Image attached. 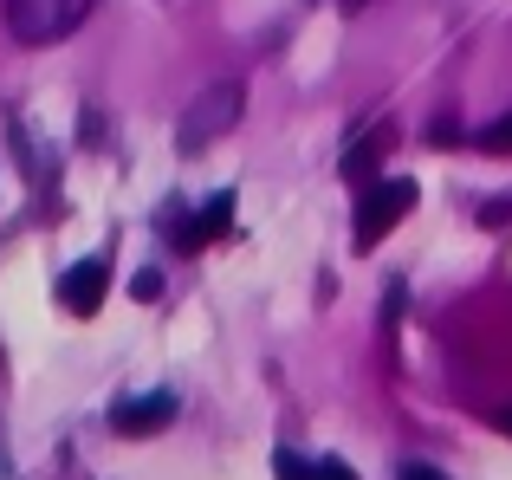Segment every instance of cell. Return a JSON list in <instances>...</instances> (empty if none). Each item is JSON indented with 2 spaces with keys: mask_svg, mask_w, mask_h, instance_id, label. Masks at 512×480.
I'll list each match as a JSON object with an SVG mask.
<instances>
[{
  "mask_svg": "<svg viewBox=\"0 0 512 480\" xmlns=\"http://www.w3.org/2000/svg\"><path fill=\"white\" fill-rule=\"evenodd\" d=\"M98 0H7V33L20 46H52V39L78 33Z\"/></svg>",
  "mask_w": 512,
  "mask_h": 480,
  "instance_id": "6da1fadb",
  "label": "cell"
},
{
  "mask_svg": "<svg viewBox=\"0 0 512 480\" xmlns=\"http://www.w3.org/2000/svg\"><path fill=\"white\" fill-rule=\"evenodd\" d=\"M240 104H247V91H240L234 78H221V85H208V91H201V98H195V104L182 111V137H175V143H182L188 156H201V150H208L214 137H227V130L240 124Z\"/></svg>",
  "mask_w": 512,
  "mask_h": 480,
  "instance_id": "7a4b0ae2",
  "label": "cell"
},
{
  "mask_svg": "<svg viewBox=\"0 0 512 480\" xmlns=\"http://www.w3.org/2000/svg\"><path fill=\"white\" fill-rule=\"evenodd\" d=\"M415 208V182L389 176V182H370V195L357 202V228H350V240H357V253H370L376 240L396 234V221Z\"/></svg>",
  "mask_w": 512,
  "mask_h": 480,
  "instance_id": "3957f363",
  "label": "cell"
},
{
  "mask_svg": "<svg viewBox=\"0 0 512 480\" xmlns=\"http://www.w3.org/2000/svg\"><path fill=\"white\" fill-rule=\"evenodd\" d=\"M104 292H111V266H104V260H72L59 273V305L72 318H91L104 305Z\"/></svg>",
  "mask_w": 512,
  "mask_h": 480,
  "instance_id": "277c9868",
  "label": "cell"
},
{
  "mask_svg": "<svg viewBox=\"0 0 512 480\" xmlns=\"http://www.w3.org/2000/svg\"><path fill=\"white\" fill-rule=\"evenodd\" d=\"M175 409H182V396H175V390L130 396V403L111 409V429H117V435H163L169 422H175Z\"/></svg>",
  "mask_w": 512,
  "mask_h": 480,
  "instance_id": "5b68a950",
  "label": "cell"
},
{
  "mask_svg": "<svg viewBox=\"0 0 512 480\" xmlns=\"http://www.w3.org/2000/svg\"><path fill=\"white\" fill-rule=\"evenodd\" d=\"M227 221H234V189H221V195H208V202L195 208V215L175 228V247L182 253H201L214 234H227Z\"/></svg>",
  "mask_w": 512,
  "mask_h": 480,
  "instance_id": "8992f818",
  "label": "cell"
},
{
  "mask_svg": "<svg viewBox=\"0 0 512 480\" xmlns=\"http://www.w3.org/2000/svg\"><path fill=\"white\" fill-rule=\"evenodd\" d=\"M273 474H279V480H357L344 461H331V455H325V461H299V455H286V448L273 455Z\"/></svg>",
  "mask_w": 512,
  "mask_h": 480,
  "instance_id": "52a82bcc",
  "label": "cell"
},
{
  "mask_svg": "<svg viewBox=\"0 0 512 480\" xmlns=\"http://www.w3.org/2000/svg\"><path fill=\"white\" fill-rule=\"evenodd\" d=\"M389 143H396V130H376V137H363V143H350V156H344V176L350 182H363V176H376V163L389 156Z\"/></svg>",
  "mask_w": 512,
  "mask_h": 480,
  "instance_id": "ba28073f",
  "label": "cell"
},
{
  "mask_svg": "<svg viewBox=\"0 0 512 480\" xmlns=\"http://www.w3.org/2000/svg\"><path fill=\"white\" fill-rule=\"evenodd\" d=\"M474 143H480V150H493V156H512V111H506V117H493V124L480 130Z\"/></svg>",
  "mask_w": 512,
  "mask_h": 480,
  "instance_id": "9c48e42d",
  "label": "cell"
},
{
  "mask_svg": "<svg viewBox=\"0 0 512 480\" xmlns=\"http://www.w3.org/2000/svg\"><path fill=\"white\" fill-rule=\"evenodd\" d=\"M480 221H487V228H506V221H512V202H487V208H480Z\"/></svg>",
  "mask_w": 512,
  "mask_h": 480,
  "instance_id": "30bf717a",
  "label": "cell"
},
{
  "mask_svg": "<svg viewBox=\"0 0 512 480\" xmlns=\"http://www.w3.org/2000/svg\"><path fill=\"white\" fill-rule=\"evenodd\" d=\"M130 292H137V299H156V292H163V273H137V286H130Z\"/></svg>",
  "mask_w": 512,
  "mask_h": 480,
  "instance_id": "8fae6325",
  "label": "cell"
},
{
  "mask_svg": "<svg viewBox=\"0 0 512 480\" xmlns=\"http://www.w3.org/2000/svg\"><path fill=\"white\" fill-rule=\"evenodd\" d=\"M396 480H448V474H441V468H422V461H409V468H402Z\"/></svg>",
  "mask_w": 512,
  "mask_h": 480,
  "instance_id": "7c38bea8",
  "label": "cell"
},
{
  "mask_svg": "<svg viewBox=\"0 0 512 480\" xmlns=\"http://www.w3.org/2000/svg\"><path fill=\"white\" fill-rule=\"evenodd\" d=\"M338 7H344V13H357V7H370V0H338Z\"/></svg>",
  "mask_w": 512,
  "mask_h": 480,
  "instance_id": "4fadbf2b",
  "label": "cell"
},
{
  "mask_svg": "<svg viewBox=\"0 0 512 480\" xmlns=\"http://www.w3.org/2000/svg\"><path fill=\"white\" fill-rule=\"evenodd\" d=\"M500 429H506V435H512V409H500Z\"/></svg>",
  "mask_w": 512,
  "mask_h": 480,
  "instance_id": "5bb4252c",
  "label": "cell"
}]
</instances>
